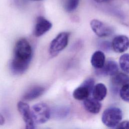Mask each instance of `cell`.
<instances>
[{"mask_svg": "<svg viewBox=\"0 0 129 129\" xmlns=\"http://www.w3.org/2000/svg\"><path fill=\"white\" fill-rule=\"evenodd\" d=\"M32 56V49L28 40L21 38L15 44L10 68L14 75H21L28 68Z\"/></svg>", "mask_w": 129, "mask_h": 129, "instance_id": "cell-1", "label": "cell"}, {"mask_svg": "<svg viewBox=\"0 0 129 129\" xmlns=\"http://www.w3.org/2000/svg\"><path fill=\"white\" fill-rule=\"evenodd\" d=\"M122 118L121 110L117 107H110L103 112L101 120L103 123L108 127L115 128Z\"/></svg>", "mask_w": 129, "mask_h": 129, "instance_id": "cell-2", "label": "cell"}, {"mask_svg": "<svg viewBox=\"0 0 129 129\" xmlns=\"http://www.w3.org/2000/svg\"><path fill=\"white\" fill-rule=\"evenodd\" d=\"M31 114L35 124H42L48 121L51 115L49 107L44 103L34 105L31 109Z\"/></svg>", "mask_w": 129, "mask_h": 129, "instance_id": "cell-3", "label": "cell"}, {"mask_svg": "<svg viewBox=\"0 0 129 129\" xmlns=\"http://www.w3.org/2000/svg\"><path fill=\"white\" fill-rule=\"evenodd\" d=\"M70 33L61 32L58 34L51 42L49 48L50 54L54 56L64 49L68 45Z\"/></svg>", "mask_w": 129, "mask_h": 129, "instance_id": "cell-4", "label": "cell"}, {"mask_svg": "<svg viewBox=\"0 0 129 129\" xmlns=\"http://www.w3.org/2000/svg\"><path fill=\"white\" fill-rule=\"evenodd\" d=\"M90 27L94 33L99 37H106L111 35L113 32L112 28L103 22L93 19L90 22Z\"/></svg>", "mask_w": 129, "mask_h": 129, "instance_id": "cell-5", "label": "cell"}, {"mask_svg": "<svg viewBox=\"0 0 129 129\" xmlns=\"http://www.w3.org/2000/svg\"><path fill=\"white\" fill-rule=\"evenodd\" d=\"M17 107L25 123L26 128L28 129L34 128L35 124L33 121L31 110L29 105L24 101H19L17 104Z\"/></svg>", "mask_w": 129, "mask_h": 129, "instance_id": "cell-6", "label": "cell"}, {"mask_svg": "<svg viewBox=\"0 0 129 129\" xmlns=\"http://www.w3.org/2000/svg\"><path fill=\"white\" fill-rule=\"evenodd\" d=\"M111 44L115 52L123 53L129 48V38L125 35H119L113 38Z\"/></svg>", "mask_w": 129, "mask_h": 129, "instance_id": "cell-7", "label": "cell"}, {"mask_svg": "<svg viewBox=\"0 0 129 129\" xmlns=\"http://www.w3.org/2000/svg\"><path fill=\"white\" fill-rule=\"evenodd\" d=\"M52 23L42 16L37 17L34 28L33 34L40 37L48 32L52 27Z\"/></svg>", "mask_w": 129, "mask_h": 129, "instance_id": "cell-8", "label": "cell"}, {"mask_svg": "<svg viewBox=\"0 0 129 129\" xmlns=\"http://www.w3.org/2000/svg\"><path fill=\"white\" fill-rule=\"evenodd\" d=\"M118 71V66L117 62L113 60H109L101 69L97 70V73L101 76H112L117 73Z\"/></svg>", "mask_w": 129, "mask_h": 129, "instance_id": "cell-9", "label": "cell"}, {"mask_svg": "<svg viewBox=\"0 0 129 129\" xmlns=\"http://www.w3.org/2000/svg\"><path fill=\"white\" fill-rule=\"evenodd\" d=\"M83 101L84 108L88 112L94 114H98L100 112L102 108V104L99 101L94 98L89 97Z\"/></svg>", "mask_w": 129, "mask_h": 129, "instance_id": "cell-10", "label": "cell"}, {"mask_svg": "<svg viewBox=\"0 0 129 129\" xmlns=\"http://www.w3.org/2000/svg\"><path fill=\"white\" fill-rule=\"evenodd\" d=\"M111 83L114 89H118L129 83V76L123 73H117L112 76Z\"/></svg>", "mask_w": 129, "mask_h": 129, "instance_id": "cell-11", "label": "cell"}, {"mask_svg": "<svg viewBox=\"0 0 129 129\" xmlns=\"http://www.w3.org/2000/svg\"><path fill=\"white\" fill-rule=\"evenodd\" d=\"M105 63V56L101 50L95 51L91 58V63L96 70L101 69Z\"/></svg>", "mask_w": 129, "mask_h": 129, "instance_id": "cell-12", "label": "cell"}, {"mask_svg": "<svg viewBox=\"0 0 129 129\" xmlns=\"http://www.w3.org/2000/svg\"><path fill=\"white\" fill-rule=\"evenodd\" d=\"M107 93V89L106 86L101 83H98L94 85L92 94L93 98L99 101H102L106 97Z\"/></svg>", "mask_w": 129, "mask_h": 129, "instance_id": "cell-13", "label": "cell"}, {"mask_svg": "<svg viewBox=\"0 0 129 129\" xmlns=\"http://www.w3.org/2000/svg\"><path fill=\"white\" fill-rule=\"evenodd\" d=\"M45 89L41 86H35L29 90L23 96L25 100L31 101L40 96L44 92Z\"/></svg>", "mask_w": 129, "mask_h": 129, "instance_id": "cell-14", "label": "cell"}, {"mask_svg": "<svg viewBox=\"0 0 129 129\" xmlns=\"http://www.w3.org/2000/svg\"><path fill=\"white\" fill-rule=\"evenodd\" d=\"M91 93L92 92L88 88L81 84V86L74 90L73 93V96L76 100H84L89 97Z\"/></svg>", "mask_w": 129, "mask_h": 129, "instance_id": "cell-15", "label": "cell"}, {"mask_svg": "<svg viewBox=\"0 0 129 129\" xmlns=\"http://www.w3.org/2000/svg\"><path fill=\"white\" fill-rule=\"evenodd\" d=\"M119 64L124 73L129 74V54L124 53L121 55L119 58Z\"/></svg>", "mask_w": 129, "mask_h": 129, "instance_id": "cell-16", "label": "cell"}, {"mask_svg": "<svg viewBox=\"0 0 129 129\" xmlns=\"http://www.w3.org/2000/svg\"><path fill=\"white\" fill-rule=\"evenodd\" d=\"M80 0H64V8L68 12H72L78 7Z\"/></svg>", "mask_w": 129, "mask_h": 129, "instance_id": "cell-17", "label": "cell"}, {"mask_svg": "<svg viewBox=\"0 0 129 129\" xmlns=\"http://www.w3.org/2000/svg\"><path fill=\"white\" fill-rule=\"evenodd\" d=\"M70 109L66 106L59 107L54 109L52 113L54 116L58 118H62L67 116L69 113Z\"/></svg>", "mask_w": 129, "mask_h": 129, "instance_id": "cell-18", "label": "cell"}, {"mask_svg": "<svg viewBox=\"0 0 129 129\" xmlns=\"http://www.w3.org/2000/svg\"><path fill=\"white\" fill-rule=\"evenodd\" d=\"M119 94L122 100L129 103V83L123 85L120 88Z\"/></svg>", "mask_w": 129, "mask_h": 129, "instance_id": "cell-19", "label": "cell"}, {"mask_svg": "<svg viewBox=\"0 0 129 129\" xmlns=\"http://www.w3.org/2000/svg\"><path fill=\"white\" fill-rule=\"evenodd\" d=\"M82 84L84 85L85 86L87 87V88H88L92 92L93 89L94 88V86L95 81L93 78H87V79H86Z\"/></svg>", "mask_w": 129, "mask_h": 129, "instance_id": "cell-20", "label": "cell"}, {"mask_svg": "<svg viewBox=\"0 0 129 129\" xmlns=\"http://www.w3.org/2000/svg\"><path fill=\"white\" fill-rule=\"evenodd\" d=\"M115 128H129V121L124 120L120 121Z\"/></svg>", "mask_w": 129, "mask_h": 129, "instance_id": "cell-21", "label": "cell"}, {"mask_svg": "<svg viewBox=\"0 0 129 129\" xmlns=\"http://www.w3.org/2000/svg\"><path fill=\"white\" fill-rule=\"evenodd\" d=\"M14 1L17 6H22L26 4L27 0H14Z\"/></svg>", "mask_w": 129, "mask_h": 129, "instance_id": "cell-22", "label": "cell"}, {"mask_svg": "<svg viewBox=\"0 0 129 129\" xmlns=\"http://www.w3.org/2000/svg\"><path fill=\"white\" fill-rule=\"evenodd\" d=\"M5 123V118L3 115L0 113V125H3Z\"/></svg>", "mask_w": 129, "mask_h": 129, "instance_id": "cell-23", "label": "cell"}, {"mask_svg": "<svg viewBox=\"0 0 129 129\" xmlns=\"http://www.w3.org/2000/svg\"><path fill=\"white\" fill-rule=\"evenodd\" d=\"M95 2L98 3H104V2H107L111 0H94Z\"/></svg>", "mask_w": 129, "mask_h": 129, "instance_id": "cell-24", "label": "cell"}, {"mask_svg": "<svg viewBox=\"0 0 129 129\" xmlns=\"http://www.w3.org/2000/svg\"><path fill=\"white\" fill-rule=\"evenodd\" d=\"M32 1H41V0H32Z\"/></svg>", "mask_w": 129, "mask_h": 129, "instance_id": "cell-25", "label": "cell"}]
</instances>
